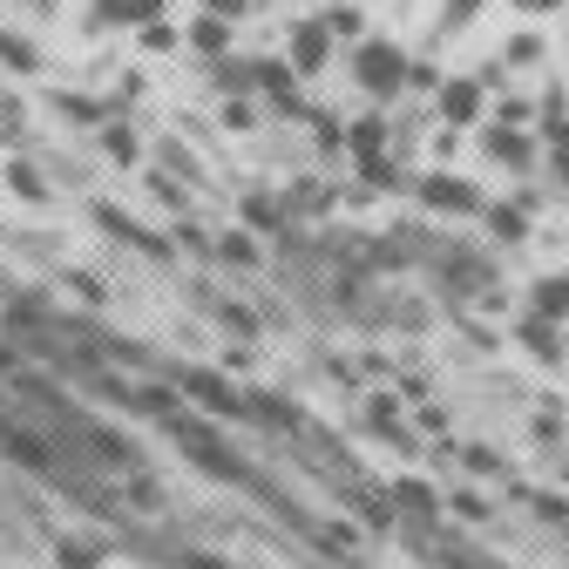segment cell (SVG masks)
<instances>
[{
    "mask_svg": "<svg viewBox=\"0 0 569 569\" xmlns=\"http://www.w3.org/2000/svg\"><path fill=\"white\" fill-rule=\"evenodd\" d=\"M170 435H177V448H183V455H190L197 468H210L218 481H238V475H244V461H238V455H231V448H224L218 435H210V427H197L190 413H183V420L170 427Z\"/></svg>",
    "mask_w": 569,
    "mask_h": 569,
    "instance_id": "1",
    "label": "cell"
},
{
    "mask_svg": "<svg viewBox=\"0 0 569 569\" xmlns=\"http://www.w3.org/2000/svg\"><path fill=\"white\" fill-rule=\"evenodd\" d=\"M352 76H360V89H367V96H393V89L407 82V61H400V48H393V41H367V48H360V61H352Z\"/></svg>",
    "mask_w": 569,
    "mask_h": 569,
    "instance_id": "2",
    "label": "cell"
},
{
    "mask_svg": "<svg viewBox=\"0 0 569 569\" xmlns=\"http://www.w3.org/2000/svg\"><path fill=\"white\" fill-rule=\"evenodd\" d=\"M420 203H427V210H448V218H468V210L481 203V190H475L468 177H427V183H420Z\"/></svg>",
    "mask_w": 569,
    "mask_h": 569,
    "instance_id": "3",
    "label": "cell"
},
{
    "mask_svg": "<svg viewBox=\"0 0 569 569\" xmlns=\"http://www.w3.org/2000/svg\"><path fill=\"white\" fill-rule=\"evenodd\" d=\"M183 393H190V400H203L210 413H224V420L251 413V407H244V400H238V393H231V387L218 380V373H203V367H190V373H183Z\"/></svg>",
    "mask_w": 569,
    "mask_h": 569,
    "instance_id": "4",
    "label": "cell"
},
{
    "mask_svg": "<svg viewBox=\"0 0 569 569\" xmlns=\"http://www.w3.org/2000/svg\"><path fill=\"white\" fill-rule=\"evenodd\" d=\"M529 319H549V326H562V319H569V271L536 284V312H529Z\"/></svg>",
    "mask_w": 569,
    "mask_h": 569,
    "instance_id": "5",
    "label": "cell"
},
{
    "mask_svg": "<svg viewBox=\"0 0 569 569\" xmlns=\"http://www.w3.org/2000/svg\"><path fill=\"white\" fill-rule=\"evenodd\" d=\"M326 34L332 28H299L292 34V68H299V76H319V68H326Z\"/></svg>",
    "mask_w": 569,
    "mask_h": 569,
    "instance_id": "6",
    "label": "cell"
},
{
    "mask_svg": "<svg viewBox=\"0 0 569 569\" xmlns=\"http://www.w3.org/2000/svg\"><path fill=\"white\" fill-rule=\"evenodd\" d=\"M441 116H448V122H475V116H481V89H475V82H448V89H441Z\"/></svg>",
    "mask_w": 569,
    "mask_h": 569,
    "instance_id": "7",
    "label": "cell"
},
{
    "mask_svg": "<svg viewBox=\"0 0 569 569\" xmlns=\"http://www.w3.org/2000/svg\"><path fill=\"white\" fill-rule=\"evenodd\" d=\"M251 82H258L271 102H292V96H299V82H292V68H284V61H258V68H251Z\"/></svg>",
    "mask_w": 569,
    "mask_h": 569,
    "instance_id": "8",
    "label": "cell"
},
{
    "mask_svg": "<svg viewBox=\"0 0 569 569\" xmlns=\"http://www.w3.org/2000/svg\"><path fill=\"white\" fill-rule=\"evenodd\" d=\"M488 157L509 163V170H522V163H529V142H522L516 129H488Z\"/></svg>",
    "mask_w": 569,
    "mask_h": 569,
    "instance_id": "9",
    "label": "cell"
},
{
    "mask_svg": "<svg viewBox=\"0 0 569 569\" xmlns=\"http://www.w3.org/2000/svg\"><path fill=\"white\" fill-rule=\"evenodd\" d=\"M346 142H352V157H380V142H387V122H380V116L352 122V136H346Z\"/></svg>",
    "mask_w": 569,
    "mask_h": 569,
    "instance_id": "10",
    "label": "cell"
},
{
    "mask_svg": "<svg viewBox=\"0 0 569 569\" xmlns=\"http://www.w3.org/2000/svg\"><path fill=\"white\" fill-rule=\"evenodd\" d=\"M522 339L542 352V360H562V332H556L549 319H529V326H522Z\"/></svg>",
    "mask_w": 569,
    "mask_h": 569,
    "instance_id": "11",
    "label": "cell"
},
{
    "mask_svg": "<svg viewBox=\"0 0 569 569\" xmlns=\"http://www.w3.org/2000/svg\"><path fill=\"white\" fill-rule=\"evenodd\" d=\"M157 8H163V0H102L109 21H157Z\"/></svg>",
    "mask_w": 569,
    "mask_h": 569,
    "instance_id": "12",
    "label": "cell"
},
{
    "mask_svg": "<svg viewBox=\"0 0 569 569\" xmlns=\"http://www.w3.org/2000/svg\"><path fill=\"white\" fill-rule=\"evenodd\" d=\"M488 231H495V238H509V244H516V238L529 231V218H522V210H516V203H509V210H488Z\"/></svg>",
    "mask_w": 569,
    "mask_h": 569,
    "instance_id": "13",
    "label": "cell"
},
{
    "mask_svg": "<svg viewBox=\"0 0 569 569\" xmlns=\"http://www.w3.org/2000/svg\"><path fill=\"white\" fill-rule=\"evenodd\" d=\"M393 495H400V502H407L413 516H435V509H441V502H435V488H420V481H400Z\"/></svg>",
    "mask_w": 569,
    "mask_h": 569,
    "instance_id": "14",
    "label": "cell"
},
{
    "mask_svg": "<svg viewBox=\"0 0 569 569\" xmlns=\"http://www.w3.org/2000/svg\"><path fill=\"white\" fill-rule=\"evenodd\" d=\"M197 48H203V54H224V48H231V34H224V21H218V14L197 21Z\"/></svg>",
    "mask_w": 569,
    "mask_h": 569,
    "instance_id": "15",
    "label": "cell"
},
{
    "mask_svg": "<svg viewBox=\"0 0 569 569\" xmlns=\"http://www.w3.org/2000/svg\"><path fill=\"white\" fill-rule=\"evenodd\" d=\"M218 258H224V264H258V244H251L244 231H231V238L218 244Z\"/></svg>",
    "mask_w": 569,
    "mask_h": 569,
    "instance_id": "16",
    "label": "cell"
},
{
    "mask_svg": "<svg viewBox=\"0 0 569 569\" xmlns=\"http://www.w3.org/2000/svg\"><path fill=\"white\" fill-rule=\"evenodd\" d=\"M102 150L116 163H136V129H102Z\"/></svg>",
    "mask_w": 569,
    "mask_h": 569,
    "instance_id": "17",
    "label": "cell"
},
{
    "mask_svg": "<svg viewBox=\"0 0 569 569\" xmlns=\"http://www.w3.org/2000/svg\"><path fill=\"white\" fill-rule=\"evenodd\" d=\"M367 420L380 427V435H393V427H400V400H387V393H380V400L367 407Z\"/></svg>",
    "mask_w": 569,
    "mask_h": 569,
    "instance_id": "18",
    "label": "cell"
},
{
    "mask_svg": "<svg viewBox=\"0 0 569 569\" xmlns=\"http://www.w3.org/2000/svg\"><path fill=\"white\" fill-rule=\"evenodd\" d=\"M0 61H14V68H34L41 54H34L28 41H14V34H0Z\"/></svg>",
    "mask_w": 569,
    "mask_h": 569,
    "instance_id": "19",
    "label": "cell"
},
{
    "mask_svg": "<svg viewBox=\"0 0 569 569\" xmlns=\"http://www.w3.org/2000/svg\"><path fill=\"white\" fill-rule=\"evenodd\" d=\"M61 569H96V549L89 542H61Z\"/></svg>",
    "mask_w": 569,
    "mask_h": 569,
    "instance_id": "20",
    "label": "cell"
},
{
    "mask_svg": "<svg viewBox=\"0 0 569 569\" xmlns=\"http://www.w3.org/2000/svg\"><path fill=\"white\" fill-rule=\"evenodd\" d=\"M8 183H14V190H21V197H41V177H34V170H21V163H14V170H8Z\"/></svg>",
    "mask_w": 569,
    "mask_h": 569,
    "instance_id": "21",
    "label": "cell"
},
{
    "mask_svg": "<svg viewBox=\"0 0 569 569\" xmlns=\"http://www.w3.org/2000/svg\"><path fill=\"white\" fill-rule=\"evenodd\" d=\"M244 218H251V224H278V210H271V197H251V203H244Z\"/></svg>",
    "mask_w": 569,
    "mask_h": 569,
    "instance_id": "22",
    "label": "cell"
},
{
    "mask_svg": "<svg viewBox=\"0 0 569 569\" xmlns=\"http://www.w3.org/2000/svg\"><path fill=\"white\" fill-rule=\"evenodd\" d=\"M183 569H231L224 556H203V549H183Z\"/></svg>",
    "mask_w": 569,
    "mask_h": 569,
    "instance_id": "23",
    "label": "cell"
},
{
    "mask_svg": "<svg viewBox=\"0 0 569 569\" xmlns=\"http://www.w3.org/2000/svg\"><path fill=\"white\" fill-rule=\"evenodd\" d=\"M542 48H536V34H516V48H509V61H536Z\"/></svg>",
    "mask_w": 569,
    "mask_h": 569,
    "instance_id": "24",
    "label": "cell"
},
{
    "mask_svg": "<svg viewBox=\"0 0 569 569\" xmlns=\"http://www.w3.org/2000/svg\"><path fill=\"white\" fill-rule=\"evenodd\" d=\"M556 170H562V183H569V129L556 136Z\"/></svg>",
    "mask_w": 569,
    "mask_h": 569,
    "instance_id": "25",
    "label": "cell"
},
{
    "mask_svg": "<svg viewBox=\"0 0 569 569\" xmlns=\"http://www.w3.org/2000/svg\"><path fill=\"white\" fill-rule=\"evenodd\" d=\"M475 8H481V0H448V21H468Z\"/></svg>",
    "mask_w": 569,
    "mask_h": 569,
    "instance_id": "26",
    "label": "cell"
},
{
    "mask_svg": "<svg viewBox=\"0 0 569 569\" xmlns=\"http://www.w3.org/2000/svg\"><path fill=\"white\" fill-rule=\"evenodd\" d=\"M210 14H244V0H210Z\"/></svg>",
    "mask_w": 569,
    "mask_h": 569,
    "instance_id": "27",
    "label": "cell"
},
{
    "mask_svg": "<svg viewBox=\"0 0 569 569\" xmlns=\"http://www.w3.org/2000/svg\"><path fill=\"white\" fill-rule=\"evenodd\" d=\"M516 8H556V0H516Z\"/></svg>",
    "mask_w": 569,
    "mask_h": 569,
    "instance_id": "28",
    "label": "cell"
}]
</instances>
